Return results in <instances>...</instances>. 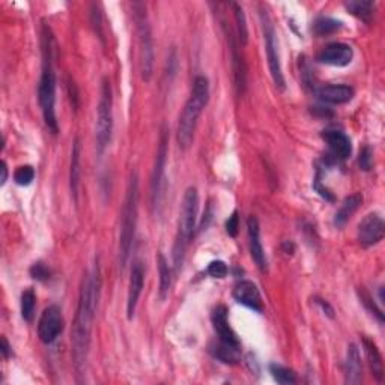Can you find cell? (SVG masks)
I'll use <instances>...</instances> for the list:
<instances>
[{
    "mask_svg": "<svg viewBox=\"0 0 385 385\" xmlns=\"http://www.w3.org/2000/svg\"><path fill=\"white\" fill-rule=\"evenodd\" d=\"M100 270L96 267L91 274L85 272L82 280V287H80L78 295V306L72 325V358H74V366L78 375H83L87 354H89L91 346V334H92V324L95 318L96 307H98L100 298Z\"/></svg>",
    "mask_w": 385,
    "mask_h": 385,
    "instance_id": "1",
    "label": "cell"
},
{
    "mask_svg": "<svg viewBox=\"0 0 385 385\" xmlns=\"http://www.w3.org/2000/svg\"><path fill=\"white\" fill-rule=\"evenodd\" d=\"M210 101V82L205 76H197L192 82V89L188 101L182 109L179 115L178 131H176V139L181 149H188L192 140H195V133L197 128L199 118L202 115L204 109Z\"/></svg>",
    "mask_w": 385,
    "mask_h": 385,
    "instance_id": "2",
    "label": "cell"
},
{
    "mask_svg": "<svg viewBox=\"0 0 385 385\" xmlns=\"http://www.w3.org/2000/svg\"><path fill=\"white\" fill-rule=\"evenodd\" d=\"M44 68L38 85V101L41 106L44 122L53 134H58L59 125L56 118V74L53 69L52 36L44 30Z\"/></svg>",
    "mask_w": 385,
    "mask_h": 385,
    "instance_id": "3",
    "label": "cell"
},
{
    "mask_svg": "<svg viewBox=\"0 0 385 385\" xmlns=\"http://www.w3.org/2000/svg\"><path fill=\"white\" fill-rule=\"evenodd\" d=\"M197 211H199V192L196 187H188L184 192L181 212H179V224L178 234H176L175 245H173V268L175 272H179L186 258V252L190 239L195 234L197 223Z\"/></svg>",
    "mask_w": 385,
    "mask_h": 385,
    "instance_id": "4",
    "label": "cell"
},
{
    "mask_svg": "<svg viewBox=\"0 0 385 385\" xmlns=\"http://www.w3.org/2000/svg\"><path fill=\"white\" fill-rule=\"evenodd\" d=\"M138 210H139V178H138V173H133L130 182H128L126 196L122 208V221H120V235H119L120 268H125L128 259H130L135 226H138Z\"/></svg>",
    "mask_w": 385,
    "mask_h": 385,
    "instance_id": "5",
    "label": "cell"
},
{
    "mask_svg": "<svg viewBox=\"0 0 385 385\" xmlns=\"http://www.w3.org/2000/svg\"><path fill=\"white\" fill-rule=\"evenodd\" d=\"M113 133V92L107 77L101 82V96L96 110V125H95V139H96V152L100 155L104 154L111 140Z\"/></svg>",
    "mask_w": 385,
    "mask_h": 385,
    "instance_id": "6",
    "label": "cell"
},
{
    "mask_svg": "<svg viewBox=\"0 0 385 385\" xmlns=\"http://www.w3.org/2000/svg\"><path fill=\"white\" fill-rule=\"evenodd\" d=\"M134 19L138 24L139 35V53H140V72L144 82H151L154 76V38H152V29L148 20L146 8L143 3H134Z\"/></svg>",
    "mask_w": 385,
    "mask_h": 385,
    "instance_id": "7",
    "label": "cell"
},
{
    "mask_svg": "<svg viewBox=\"0 0 385 385\" xmlns=\"http://www.w3.org/2000/svg\"><path fill=\"white\" fill-rule=\"evenodd\" d=\"M261 23H262V30L265 38V52H267V60H268L272 82H274L276 87H278L280 91H285L286 82L282 69V62H280L276 29L270 19V14L265 10H261Z\"/></svg>",
    "mask_w": 385,
    "mask_h": 385,
    "instance_id": "8",
    "label": "cell"
},
{
    "mask_svg": "<svg viewBox=\"0 0 385 385\" xmlns=\"http://www.w3.org/2000/svg\"><path fill=\"white\" fill-rule=\"evenodd\" d=\"M167 148H168V134H167V128L163 126L162 135H160V142H158L154 170H152V176H151V204L154 210H158L160 205H162L163 184H164L166 163H167Z\"/></svg>",
    "mask_w": 385,
    "mask_h": 385,
    "instance_id": "9",
    "label": "cell"
},
{
    "mask_svg": "<svg viewBox=\"0 0 385 385\" xmlns=\"http://www.w3.org/2000/svg\"><path fill=\"white\" fill-rule=\"evenodd\" d=\"M65 320L58 306H48L38 320V337L45 344L53 343L62 334Z\"/></svg>",
    "mask_w": 385,
    "mask_h": 385,
    "instance_id": "10",
    "label": "cell"
},
{
    "mask_svg": "<svg viewBox=\"0 0 385 385\" xmlns=\"http://www.w3.org/2000/svg\"><path fill=\"white\" fill-rule=\"evenodd\" d=\"M385 235V223L382 217L376 212L366 215L358 224V243L363 247L380 244Z\"/></svg>",
    "mask_w": 385,
    "mask_h": 385,
    "instance_id": "11",
    "label": "cell"
},
{
    "mask_svg": "<svg viewBox=\"0 0 385 385\" xmlns=\"http://www.w3.org/2000/svg\"><path fill=\"white\" fill-rule=\"evenodd\" d=\"M322 139L327 143L333 162H344L352 154V143L348 134L340 130L328 128L322 133Z\"/></svg>",
    "mask_w": 385,
    "mask_h": 385,
    "instance_id": "12",
    "label": "cell"
},
{
    "mask_svg": "<svg viewBox=\"0 0 385 385\" xmlns=\"http://www.w3.org/2000/svg\"><path fill=\"white\" fill-rule=\"evenodd\" d=\"M352 59H354V50L344 43L328 44L318 54V62L330 67H348Z\"/></svg>",
    "mask_w": 385,
    "mask_h": 385,
    "instance_id": "13",
    "label": "cell"
},
{
    "mask_svg": "<svg viewBox=\"0 0 385 385\" xmlns=\"http://www.w3.org/2000/svg\"><path fill=\"white\" fill-rule=\"evenodd\" d=\"M247 235H248V247H250L252 259L254 261L256 267L259 268V271L267 272L268 261H267V254H265L262 241H261V224L254 215L248 217V220H247Z\"/></svg>",
    "mask_w": 385,
    "mask_h": 385,
    "instance_id": "14",
    "label": "cell"
},
{
    "mask_svg": "<svg viewBox=\"0 0 385 385\" xmlns=\"http://www.w3.org/2000/svg\"><path fill=\"white\" fill-rule=\"evenodd\" d=\"M234 298L236 302L258 313L263 311V301L259 287L250 280H241L234 287Z\"/></svg>",
    "mask_w": 385,
    "mask_h": 385,
    "instance_id": "15",
    "label": "cell"
},
{
    "mask_svg": "<svg viewBox=\"0 0 385 385\" xmlns=\"http://www.w3.org/2000/svg\"><path fill=\"white\" fill-rule=\"evenodd\" d=\"M143 285H144L143 265L139 261H135L131 268L130 286H128V296H126V316L130 320L134 318L135 309H138L139 298L143 291Z\"/></svg>",
    "mask_w": 385,
    "mask_h": 385,
    "instance_id": "16",
    "label": "cell"
},
{
    "mask_svg": "<svg viewBox=\"0 0 385 385\" xmlns=\"http://www.w3.org/2000/svg\"><path fill=\"white\" fill-rule=\"evenodd\" d=\"M228 309L226 306H217L212 311V327L219 336V340L223 343L232 344L235 348H241V343L236 337V333L232 330V327L229 324V318H228Z\"/></svg>",
    "mask_w": 385,
    "mask_h": 385,
    "instance_id": "17",
    "label": "cell"
},
{
    "mask_svg": "<svg viewBox=\"0 0 385 385\" xmlns=\"http://www.w3.org/2000/svg\"><path fill=\"white\" fill-rule=\"evenodd\" d=\"M354 89L348 85H327L318 91L320 100L327 104H334V106L349 102L354 98Z\"/></svg>",
    "mask_w": 385,
    "mask_h": 385,
    "instance_id": "18",
    "label": "cell"
},
{
    "mask_svg": "<svg viewBox=\"0 0 385 385\" xmlns=\"http://www.w3.org/2000/svg\"><path fill=\"white\" fill-rule=\"evenodd\" d=\"M80 178H82V144H80V139L76 138L74 143H72L71 167H69V188L76 204L78 202Z\"/></svg>",
    "mask_w": 385,
    "mask_h": 385,
    "instance_id": "19",
    "label": "cell"
},
{
    "mask_svg": "<svg viewBox=\"0 0 385 385\" xmlns=\"http://www.w3.org/2000/svg\"><path fill=\"white\" fill-rule=\"evenodd\" d=\"M361 372H363V366H361V357L360 351L354 343L349 344L346 352V363H344V381L346 384H360L361 382Z\"/></svg>",
    "mask_w": 385,
    "mask_h": 385,
    "instance_id": "20",
    "label": "cell"
},
{
    "mask_svg": "<svg viewBox=\"0 0 385 385\" xmlns=\"http://www.w3.org/2000/svg\"><path fill=\"white\" fill-rule=\"evenodd\" d=\"M361 204H363V196L358 195V192H355V195H352V196L344 199L343 204L339 208V211L336 212V217H334L336 226L343 228L344 224L349 221L351 217L358 211V208L361 206Z\"/></svg>",
    "mask_w": 385,
    "mask_h": 385,
    "instance_id": "21",
    "label": "cell"
},
{
    "mask_svg": "<svg viewBox=\"0 0 385 385\" xmlns=\"http://www.w3.org/2000/svg\"><path fill=\"white\" fill-rule=\"evenodd\" d=\"M363 348L372 375L381 382L384 380V361L378 346H376L372 340L363 339Z\"/></svg>",
    "mask_w": 385,
    "mask_h": 385,
    "instance_id": "22",
    "label": "cell"
},
{
    "mask_svg": "<svg viewBox=\"0 0 385 385\" xmlns=\"http://www.w3.org/2000/svg\"><path fill=\"white\" fill-rule=\"evenodd\" d=\"M239 351L241 348H235L232 344L223 343L220 340L219 343H212L210 346L211 355L224 364H236L239 361Z\"/></svg>",
    "mask_w": 385,
    "mask_h": 385,
    "instance_id": "23",
    "label": "cell"
},
{
    "mask_svg": "<svg viewBox=\"0 0 385 385\" xmlns=\"http://www.w3.org/2000/svg\"><path fill=\"white\" fill-rule=\"evenodd\" d=\"M157 265H158V274H160V298L166 300L172 286V267L168 265L167 259L163 253H158L157 256Z\"/></svg>",
    "mask_w": 385,
    "mask_h": 385,
    "instance_id": "24",
    "label": "cell"
},
{
    "mask_svg": "<svg viewBox=\"0 0 385 385\" xmlns=\"http://www.w3.org/2000/svg\"><path fill=\"white\" fill-rule=\"evenodd\" d=\"M35 309H36V295L32 287L24 289L21 294V318L26 322H32L35 318Z\"/></svg>",
    "mask_w": 385,
    "mask_h": 385,
    "instance_id": "25",
    "label": "cell"
},
{
    "mask_svg": "<svg viewBox=\"0 0 385 385\" xmlns=\"http://www.w3.org/2000/svg\"><path fill=\"white\" fill-rule=\"evenodd\" d=\"M343 28V23L339 20H334L331 17H319L313 23V34L316 36L331 35L334 32L340 30Z\"/></svg>",
    "mask_w": 385,
    "mask_h": 385,
    "instance_id": "26",
    "label": "cell"
},
{
    "mask_svg": "<svg viewBox=\"0 0 385 385\" xmlns=\"http://www.w3.org/2000/svg\"><path fill=\"white\" fill-rule=\"evenodd\" d=\"M346 6V10L352 14L355 15V17L361 19V20H368L371 17L372 12H373V2H368V0H352V2H346L344 3Z\"/></svg>",
    "mask_w": 385,
    "mask_h": 385,
    "instance_id": "27",
    "label": "cell"
},
{
    "mask_svg": "<svg viewBox=\"0 0 385 385\" xmlns=\"http://www.w3.org/2000/svg\"><path fill=\"white\" fill-rule=\"evenodd\" d=\"M232 8H234V15H235V21H236V32H238V39L239 43L245 45L248 43V28H247V20H245V14L243 6L239 3H232Z\"/></svg>",
    "mask_w": 385,
    "mask_h": 385,
    "instance_id": "28",
    "label": "cell"
},
{
    "mask_svg": "<svg viewBox=\"0 0 385 385\" xmlns=\"http://www.w3.org/2000/svg\"><path fill=\"white\" fill-rule=\"evenodd\" d=\"M270 372L272 375V378H274L278 384L282 385H291L296 382V375L291 368H287L285 366H280V364H271L270 366Z\"/></svg>",
    "mask_w": 385,
    "mask_h": 385,
    "instance_id": "29",
    "label": "cell"
},
{
    "mask_svg": "<svg viewBox=\"0 0 385 385\" xmlns=\"http://www.w3.org/2000/svg\"><path fill=\"white\" fill-rule=\"evenodd\" d=\"M34 179H35V168L32 166H20L14 173L15 184L21 187L30 186Z\"/></svg>",
    "mask_w": 385,
    "mask_h": 385,
    "instance_id": "30",
    "label": "cell"
},
{
    "mask_svg": "<svg viewBox=\"0 0 385 385\" xmlns=\"http://www.w3.org/2000/svg\"><path fill=\"white\" fill-rule=\"evenodd\" d=\"M206 271H208V274L214 278H224L228 276L229 268L223 261H212L210 265H208Z\"/></svg>",
    "mask_w": 385,
    "mask_h": 385,
    "instance_id": "31",
    "label": "cell"
},
{
    "mask_svg": "<svg viewBox=\"0 0 385 385\" xmlns=\"http://www.w3.org/2000/svg\"><path fill=\"white\" fill-rule=\"evenodd\" d=\"M30 276L38 280V282H47L50 278V271H48L43 262H36L30 267Z\"/></svg>",
    "mask_w": 385,
    "mask_h": 385,
    "instance_id": "32",
    "label": "cell"
},
{
    "mask_svg": "<svg viewBox=\"0 0 385 385\" xmlns=\"http://www.w3.org/2000/svg\"><path fill=\"white\" fill-rule=\"evenodd\" d=\"M358 164L360 167L363 168V170H371L372 167V152L367 146L360 152V158H358Z\"/></svg>",
    "mask_w": 385,
    "mask_h": 385,
    "instance_id": "33",
    "label": "cell"
},
{
    "mask_svg": "<svg viewBox=\"0 0 385 385\" xmlns=\"http://www.w3.org/2000/svg\"><path fill=\"white\" fill-rule=\"evenodd\" d=\"M238 229H239V217L238 212L234 211V214H232L229 217V220L226 221V232L230 236L235 238L238 235Z\"/></svg>",
    "mask_w": 385,
    "mask_h": 385,
    "instance_id": "34",
    "label": "cell"
},
{
    "mask_svg": "<svg viewBox=\"0 0 385 385\" xmlns=\"http://www.w3.org/2000/svg\"><path fill=\"white\" fill-rule=\"evenodd\" d=\"M92 23L94 28L96 30V34L102 39V30H101V12L96 10V5L92 6Z\"/></svg>",
    "mask_w": 385,
    "mask_h": 385,
    "instance_id": "35",
    "label": "cell"
},
{
    "mask_svg": "<svg viewBox=\"0 0 385 385\" xmlns=\"http://www.w3.org/2000/svg\"><path fill=\"white\" fill-rule=\"evenodd\" d=\"M2 354H3V358H5V360H8V358H10V357L12 355V346H11L10 343H8L5 336L2 337Z\"/></svg>",
    "mask_w": 385,
    "mask_h": 385,
    "instance_id": "36",
    "label": "cell"
},
{
    "mask_svg": "<svg viewBox=\"0 0 385 385\" xmlns=\"http://www.w3.org/2000/svg\"><path fill=\"white\" fill-rule=\"evenodd\" d=\"M6 179H8V164H6V162H2V178H0V184L5 186Z\"/></svg>",
    "mask_w": 385,
    "mask_h": 385,
    "instance_id": "37",
    "label": "cell"
}]
</instances>
